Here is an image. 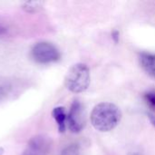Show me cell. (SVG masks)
Returning <instances> with one entry per match:
<instances>
[{
	"mask_svg": "<svg viewBox=\"0 0 155 155\" xmlns=\"http://www.w3.org/2000/svg\"><path fill=\"white\" fill-rule=\"evenodd\" d=\"M90 119L95 130L110 132L120 123L122 113L119 107L112 103H101L93 109Z\"/></svg>",
	"mask_w": 155,
	"mask_h": 155,
	"instance_id": "obj_1",
	"label": "cell"
},
{
	"mask_svg": "<svg viewBox=\"0 0 155 155\" xmlns=\"http://www.w3.org/2000/svg\"><path fill=\"white\" fill-rule=\"evenodd\" d=\"M90 70L84 64H75L67 72L64 78L65 87L72 93L84 92L90 84Z\"/></svg>",
	"mask_w": 155,
	"mask_h": 155,
	"instance_id": "obj_2",
	"label": "cell"
},
{
	"mask_svg": "<svg viewBox=\"0 0 155 155\" xmlns=\"http://www.w3.org/2000/svg\"><path fill=\"white\" fill-rule=\"evenodd\" d=\"M33 60L38 64H48L60 60L61 54L55 45L48 42H39L31 50Z\"/></svg>",
	"mask_w": 155,
	"mask_h": 155,
	"instance_id": "obj_3",
	"label": "cell"
},
{
	"mask_svg": "<svg viewBox=\"0 0 155 155\" xmlns=\"http://www.w3.org/2000/svg\"><path fill=\"white\" fill-rule=\"evenodd\" d=\"M85 125V111L78 100L74 101L67 114V126L74 134L80 133Z\"/></svg>",
	"mask_w": 155,
	"mask_h": 155,
	"instance_id": "obj_4",
	"label": "cell"
},
{
	"mask_svg": "<svg viewBox=\"0 0 155 155\" xmlns=\"http://www.w3.org/2000/svg\"><path fill=\"white\" fill-rule=\"evenodd\" d=\"M52 140L46 135H36L27 143L22 155H50Z\"/></svg>",
	"mask_w": 155,
	"mask_h": 155,
	"instance_id": "obj_5",
	"label": "cell"
},
{
	"mask_svg": "<svg viewBox=\"0 0 155 155\" xmlns=\"http://www.w3.org/2000/svg\"><path fill=\"white\" fill-rule=\"evenodd\" d=\"M140 64L146 74L155 78V54L142 53L140 54Z\"/></svg>",
	"mask_w": 155,
	"mask_h": 155,
	"instance_id": "obj_6",
	"label": "cell"
},
{
	"mask_svg": "<svg viewBox=\"0 0 155 155\" xmlns=\"http://www.w3.org/2000/svg\"><path fill=\"white\" fill-rule=\"evenodd\" d=\"M52 115L57 124L59 132L62 134L64 133L67 124V115L65 113V109L62 106L55 107L52 112Z\"/></svg>",
	"mask_w": 155,
	"mask_h": 155,
	"instance_id": "obj_7",
	"label": "cell"
},
{
	"mask_svg": "<svg viewBox=\"0 0 155 155\" xmlns=\"http://www.w3.org/2000/svg\"><path fill=\"white\" fill-rule=\"evenodd\" d=\"M41 7H42V2L39 1H29V2H25L23 5V8L29 13L37 12Z\"/></svg>",
	"mask_w": 155,
	"mask_h": 155,
	"instance_id": "obj_8",
	"label": "cell"
},
{
	"mask_svg": "<svg viewBox=\"0 0 155 155\" xmlns=\"http://www.w3.org/2000/svg\"><path fill=\"white\" fill-rule=\"evenodd\" d=\"M144 100L150 107L155 109V91L146 93L144 94Z\"/></svg>",
	"mask_w": 155,
	"mask_h": 155,
	"instance_id": "obj_9",
	"label": "cell"
},
{
	"mask_svg": "<svg viewBox=\"0 0 155 155\" xmlns=\"http://www.w3.org/2000/svg\"><path fill=\"white\" fill-rule=\"evenodd\" d=\"M62 155H79V148L76 144L70 145L65 150H64Z\"/></svg>",
	"mask_w": 155,
	"mask_h": 155,
	"instance_id": "obj_10",
	"label": "cell"
},
{
	"mask_svg": "<svg viewBox=\"0 0 155 155\" xmlns=\"http://www.w3.org/2000/svg\"><path fill=\"white\" fill-rule=\"evenodd\" d=\"M112 36H113V39L114 40V42L115 43H117L118 41H119V32L118 31H114L113 33H112Z\"/></svg>",
	"mask_w": 155,
	"mask_h": 155,
	"instance_id": "obj_11",
	"label": "cell"
},
{
	"mask_svg": "<svg viewBox=\"0 0 155 155\" xmlns=\"http://www.w3.org/2000/svg\"><path fill=\"white\" fill-rule=\"evenodd\" d=\"M148 117H149V119H150L151 124L155 127V115L152 114H148Z\"/></svg>",
	"mask_w": 155,
	"mask_h": 155,
	"instance_id": "obj_12",
	"label": "cell"
},
{
	"mask_svg": "<svg viewBox=\"0 0 155 155\" xmlns=\"http://www.w3.org/2000/svg\"><path fill=\"white\" fill-rule=\"evenodd\" d=\"M3 153H4V149L0 147V155H3Z\"/></svg>",
	"mask_w": 155,
	"mask_h": 155,
	"instance_id": "obj_13",
	"label": "cell"
}]
</instances>
